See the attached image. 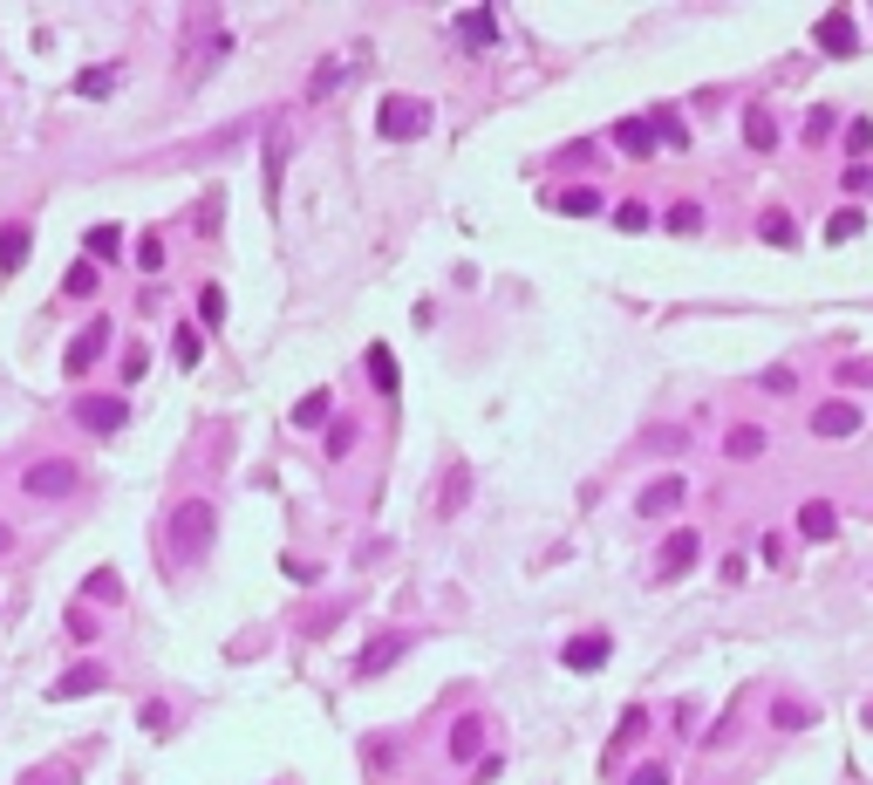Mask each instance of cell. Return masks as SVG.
<instances>
[{
    "mask_svg": "<svg viewBox=\"0 0 873 785\" xmlns=\"http://www.w3.org/2000/svg\"><path fill=\"white\" fill-rule=\"evenodd\" d=\"M287 151H294V130L273 123L266 130V205H280V178H287Z\"/></svg>",
    "mask_w": 873,
    "mask_h": 785,
    "instance_id": "6",
    "label": "cell"
},
{
    "mask_svg": "<svg viewBox=\"0 0 873 785\" xmlns=\"http://www.w3.org/2000/svg\"><path fill=\"white\" fill-rule=\"evenodd\" d=\"M198 314H205V328H219V321H226V294L205 287V294H198Z\"/></svg>",
    "mask_w": 873,
    "mask_h": 785,
    "instance_id": "35",
    "label": "cell"
},
{
    "mask_svg": "<svg viewBox=\"0 0 873 785\" xmlns=\"http://www.w3.org/2000/svg\"><path fill=\"white\" fill-rule=\"evenodd\" d=\"M369 376H376V390H382V396H396V390H403V383H396V355L382 349V342L369 349Z\"/></svg>",
    "mask_w": 873,
    "mask_h": 785,
    "instance_id": "22",
    "label": "cell"
},
{
    "mask_svg": "<svg viewBox=\"0 0 873 785\" xmlns=\"http://www.w3.org/2000/svg\"><path fill=\"white\" fill-rule=\"evenodd\" d=\"M696 547H703L696 533H669V540H662V567H655V574H662V581L689 574V567H696Z\"/></svg>",
    "mask_w": 873,
    "mask_h": 785,
    "instance_id": "10",
    "label": "cell"
},
{
    "mask_svg": "<svg viewBox=\"0 0 873 785\" xmlns=\"http://www.w3.org/2000/svg\"><path fill=\"white\" fill-rule=\"evenodd\" d=\"M867 731H873V710H867Z\"/></svg>",
    "mask_w": 873,
    "mask_h": 785,
    "instance_id": "46",
    "label": "cell"
},
{
    "mask_svg": "<svg viewBox=\"0 0 873 785\" xmlns=\"http://www.w3.org/2000/svg\"><path fill=\"white\" fill-rule=\"evenodd\" d=\"M48 785H69V779H48Z\"/></svg>",
    "mask_w": 873,
    "mask_h": 785,
    "instance_id": "47",
    "label": "cell"
},
{
    "mask_svg": "<svg viewBox=\"0 0 873 785\" xmlns=\"http://www.w3.org/2000/svg\"><path fill=\"white\" fill-rule=\"evenodd\" d=\"M792 383H798L792 369H764V390H771V396H785V390H792Z\"/></svg>",
    "mask_w": 873,
    "mask_h": 785,
    "instance_id": "43",
    "label": "cell"
},
{
    "mask_svg": "<svg viewBox=\"0 0 873 785\" xmlns=\"http://www.w3.org/2000/svg\"><path fill=\"white\" fill-rule=\"evenodd\" d=\"M76 424H82V431H96V437H116L123 424H130V403H123V396H82Z\"/></svg>",
    "mask_w": 873,
    "mask_h": 785,
    "instance_id": "4",
    "label": "cell"
},
{
    "mask_svg": "<svg viewBox=\"0 0 873 785\" xmlns=\"http://www.w3.org/2000/svg\"><path fill=\"white\" fill-rule=\"evenodd\" d=\"M137 260H144V267L157 274V267H164V239H157V233H144V246H137Z\"/></svg>",
    "mask_w": 873,
    "mask_h": 785,
    "instance_id": "39",
    "label": "cell"
},
{
    "mask_svg": "<svg viewBox=\"0 0 873 785\" xmlns=\"http://www.w3.org/2000/svg\"><path fill=\"white\" fill-rule=\"evenodd\" d=\"M771 717H778V731H805V724H812V710H805V704H778Z\"/></svg>",
    "mask_w": 873,
    "mask_h": 785,
    "instance_id": "37",
    "label": "cell"
},
{
    "mask_svg": "<svg viewBox=\"0 0 873 785\" xmlns=\"http://www.w3.org/2000/svg\"><path fill=\"white\" fill-rule=\"evenodd\" d=\"M457 41H464V48H492L498 41V14L492 7H464V14H457Z\"/></svg>",
    "mask_w": 873,
    "mask_h": 785,
    "instance_id": "8",
    "label": "cell"
},
{
    "mask_svg": "<svg viewBox=\"0 0 873 785\" xmlns=\"http://www.w3.org/2000/svg\"><path fill=\"white\" fill-rule=\"evenodd\" d=\"M683 499H689V485H683V478H655V485L642 492V512L655 519V512H676Z\"/></svg>",
    "mask_w": 873,
    "mask_h": 785,
    "instance_id": "14",
    "label": "cell"
},
{
    "mask_svg": "<svg viewBox=\"0 0 873 785\" xmlns=\"http://www.w3.org/2000/svg\"><path fill=\"white\" fill-rule=\"evenodd\" d=\"M478 745H485V724H478V717H457V724H451V758H457V765H471Z\"/></svg>",
    "mask_w": 873,
    "mask_h": 785,
    "instance_id": "18",
    "label": "cell"
},
{
    "mask_svg": "<svg viewBox=\"0 0 873 785\" xmlns=\"http://www.w3.org/2000/svg\"><path fill=\"white\" fill-rule=\"evenodd\" d=\"M76 89H82V96H110V89H116V69H89V76H76Z\"/></svg>",
    "mask_w": 873,
    "mask_h": 785,
    "instance_id": "34",
    "label": "cell"
},
{
    "mask_svg": "<svg viewBox=\"0 0 873 785\" xmlns=\"http://www.w3.org/2000/svg\"><path fill=\"white\" fill-rule=\"evenodd\" d=\"M7 547H14V533H7V526H0V553H7Z\"/></svg>",
    "mask_w": 873,
    "mask_h": 785,
    "instance_id": "45",
    "label": "cell"
},
{
    "mask_svg": "<svg viewBox=\"0 0 873 785\" xmlns=\"http://www.w3.org/2000/svg\"><path fill=\"white\" fill-rule=\"evenodd\" d=\"M348 444H355V424H335L328 431V458H348Z\"/></svg>",
    "mask_w": 873,
    "mask_h": 785,
    "instance_id": "41",
    "label": "cell"
},
{
    "mask_svg": "<svg viewBox=\"0 0 873 785\" xmlns=\"http://www.w3.org/2000/svg\"><path fill=\"white\" fill-rule=\"evenodd\" d=\"M860 219H867V212H853V205H846V212H833V226H826V239H853V233H860Z\"/></svg>",
    "mask_w": 873,
    "mask_h": 785,
    "instance_id": "36",
    "label": "cell"
},
{
    "mask_svg": "<svg viewBox=\"0 0 873 785\" xmlns=\"http://www.w3.org/2000/svg\"><path fill=\"white\" fill-rule=\"evenodd\" d=\"M348 76H355V62H321V69H314V82H307V96L321 103V96H328V89H342Z\"/></svg>",
    "mask_w": 873,
    "mask_h": 785,
    "instance_id": "21",
    "label": "cell"
},
{
    "mask_svg": "<svg viewBox=\"0 0 873 785\" xmlns=\"http://www.w3.org/2000/svg\"><path fill=\"white\" fill-rule=\"evenodd\" d=\"M144 369H151V355H144V342H130L123 349V383H144Z\"/></svg>",
    "mask_w": 873,
    "mask_h": 785,
    "instance_id": "33",
    "label": "cell"
},
{
    "mask_svg": "<svg viewBox=\"0 0 873 785\" xmlns=\"http://www.w3.org/2000/svg\"><path fill=\"white\" fill-rule=\"evenodd\" d=\"M608 656H614L608 635H573V642H567V669H580V676H587V669H601Z\"/></svg>",
    "mask_w": 873,
    "mask_h": 785,
    "instance_id": "11",
    "label": "cell"
},
{
    "mask_svg": "<svg viewBox=\"0 0 873 785\" xmlns=\"http://www.w3.org/2000/svg\"><path fill=\"white\" fill-rule=\"evenodd\" d=\"M28 226H0V280H14L21 274V260H28Z\"/></svg>",
    "mask_w": 873,
    "mask_h": 785,
    "instance_id": "13",
    "label": "cell"
},
{
    "mask_svg": "<svg viewBox=\"0 0 873 785\" xmlns=\"http://www.w3.org/2000/svg\"><path fill=\"white\" fill-rule=\"evenodd\" d=\"M846 151H853V157H867V151H873V123H867V117L846 130Z\"/></svg>",
    "mask_w": 873,
    "mask_h": 785,
    "instance_id": "38",
    "label": "cell"
},
{
    "mask_svg": "<svg viewBox=\"0 0 873 785\" xmlns=\"http://www.w3.org/2000/svg\"><path fill=\"white\" fill-rule=\"evenodd\" d=\"M867 185H873V171H867V164H846V192L860 198V192H867Z\"/></svg>",
    "mask_w": 873,
    "mask_h": 785,
    "instance_id": "42",
    "label": "cell"
},
{
    "mask_svg": "<svg viewBox=\"0 0 873 785\" xmlns=\"http://www.w3.org/2000/svg\"><path fill=\"white\" fill-rule=\"evenodd\" d=\"M103 342H110V321H89V335H76V342H69V376H89V369H96V355H103Z\"/></svg>",
    "mask_w": 873,
    "mask_h": 785,
    "instance_id": "9",
    "label": "cell"
},
{
    "mask_svg": "<svg viewBox=\"0 0 873 785\" xmlns=\"http://www.w3.org/2000/svg\"><path fill=\"white\" fill-rule=\"evenodd\" d=\"M614 226H621V233H648L655 219H648V205H635V198H628V205L614 212Z\"/></svg>",
    "mask_w": 873,
    "mask_h": 785,
    "instance_id": "31",
    "label": "cell"
},
{
    "mask_svg": "<svg viewBox=\"0 0 873 785\" xmlns=\"http://www.w3.org/2000/svg\"><path fill=\"white\" fill-rule=\"evenodd\" d=\"M403 649H410V635H376V642L362 649V663H355V669H362V676H376V669H389Z\"/></svg>",
    "mask_w": 873,
    "mask_h": 785,
    "instance_id": "15",
    "label": "cell"
},
{
    "mask_svg": "<svg viewBox=\"0 0 873 785\" xmlns=\"http://www.w3.org/2000/svg\"><path fill=\"white\" fill-rule=\"evenodd\" d=\"M116 246H123V233H116V226H96V233H89V260H116Z\"/></svg>",
    "mask_w": 873,
    "mask_h": 785,
    "instance_id": "30",
    "label": "cell"
},
{
    "mask_svg": "<svg viewBox=\"0 0 873 785\" xmlns=\"http://www.w3.org/2000/svg\"><path fill=\"white\" fill-rule=\"evenodd\" d=\"M212 526H219V512L205 506V499H185V506L171 512V547L178 553H205L212 547Z\"/></svg>",
    "mask_w": 873,
    "mask_h": 785,
    "instance_id": "2",
    "label": "cell"
},
{
    "mask_svg": "<svg viewBox=\"0 0 873 785\" xmlns=\"http://www.w3.org/2000/svg\"><path fill=\"white\" fill-rule=\"evenodd\" d=\"M321 417H328V390H307L294 403V424H321Z\"/></svg>",
    "mask_w": 873,
    "mask_h": 785,
    "instance_id": "29",
    "label": "cell"
},
{
    "mask_svg": "<svg viewBox=\"0 0 873 785\" xmlns=\"http://www.w3.org/2000/svg\"><path fill=\"white\" fill-rule=\"evenodd\" d=\"M642 724H648L642 710H628V717H621V731H614V745H635V738H642Z\"/></svg>",
    "mask_w": 873,
    "mask_h": 785,
    "instance_id": "40",
    "label": "cell"
},
{
    "mask_svg": "<svg viewBox=\"0 0 873 785\" xmlns=\"http://www.w3.org/2000/svg\"><path fill=\"white\" fill-rule=\"evenodd\" d=\"M376 130L389 137V144H410V137L430 130V103H423V96H389V103L376 110Z\"/></svg>",
    "mask_w": 873,
    "mask_h": 785,
    "instance_id": "1",
    "label": "cell"
},
{
    "mask_svg": "<svg viewBox=\"0 0 873 785\" xmlns=\"http://www.w3.org/2000/svg\"><path fill=\"white\" fill-rule=\"evenodd\" d=\"M669 233H703V205H689V198H683V205H669Z\"/></svg>",
    "mask_w": 873,
    "mask_h": 785,
    "instance_id": "27",
    "label": "cell"
},
{
    "mask_svg": "<svg viewBox=\"0 0 873 785\" xmlns=\"http://www.w3.org/2000/svg\"><path fill=\"white\" fill-rule=\"evenodd\" d=\"M798 533H805V540H833V533H839V512L826 506V499H812V506L798 512Z\"/></svg>",
    "mask_w": 873,
    "mask_h": 785,
    "instance_id": "17",
    "label": "cell"
},
{
    "mask_svg": "<svg viewBox=\"0 0 873 785\" xmlns=\"http://www.w3.org/2000/svg\"><path fill=\"white\" fill-rule=\"evenodd\" d=\"M723 451H730V458H758V451H764V431H758V424H737V431L723 437Z\"/></svg>",
    "mask_w": 873,
    "mask_h": 785,
    "instance_id": "24",
    "label": "cell"
},
{
    "mask_svg": "<svg viewBox=\"0 0 873 785\" xmlns=\"http://www.w3.org/2000/svg\"><path fill=\"white\" fill-rule=\"evenodd\" d=\"M614 144H621L628 157H648V151H655V130H648V117H621V123H614Z\"/></svg>",
    "mask_w": 873,
    "mask_h": 785,
    "instance_id": "16",
    "label": "cell"
},
{
    "mask_svg": "<svg viewBox=\"0 0 873 785\" xmlns=\"http://www.w3.org/2000/svg\"><path fill=\"white\" fill-rule=\"evenodd\" d=\"M833 130H839V110H833V103H819V110H805V144H826Z\"/></svg>",
    "mask_w": 873,
    "mask_h": 785,
    "instance_id": "23",
    "label": "cell"
},
{
    "mask_svg": "<svg viewBox=\"0 0 873 785\" xmlns=\"http://www.w3.org/2000/svg\"><path fill=\"white\" fill-rule=\"evenodd\" d=\"M860 431V403H819V410H812V437H826V444H839V437H853Z\"/></svg>",
    "mask_w": 873,
    "mask_h": 785,
    "instance_id": "5",
    "label": "cell"
},
{
    "mask_svg": "<svg viewBox=\"0 0 873 785\" xmlns=\"http://www.w3.org/2000/svg\"><path fill=\"white\" fill-rule=\"evenodd\" d=\"M744 144H751V151H771V144H778V123H771V110H744Z\"/></svg>",
    "mask_w": 873,
    "mask_h": 785,
    "instance_id": "19",
    "label": "cell"
},
{
    "mask_svg": "<svg viewBox=\"0 0 873 785\" xmlns=\"http://www.w3.org/2000/svg\"><path fill=\"white\" fill-rule=\"evenodd\" d=\"M110 676H103V663H76L69 676H55V690L48 697H89V690H103Z\"/></svg>",
    "mask_w": 873,
    "mask_h": 785,
    "instance_id": "12",
    "label": "cell"
},
{
    "mask_svg": "<svg viewBox=\"0 0 873 785\" xmlns=\"http://www.w3.org/2000/svg\"><path fill=\"white\" fill-rule=\"evenodd\" d=\"M76 485H82V471L69 458H41V465L21 471V492H35V499H69Z\"/></svg>",
    "mask_w": 873,
    "mask_h": 785,
    "instance_id": "3",
    "label": "cell"
},
{
    "mask_svg": "<svg viewBox=\"0 0 873 785\" xmlns=\"http://www.w3.org/2000/svg\"><path fill=\"white\" fill-rule=\"evenodd\" d=\"M628 785H669V765H642V772H635Z\"/></svg>",
    "mask_w": 873,
    "mask_h": 785,
    "instance_id": "44",
    "label": "cell"
},
{
    "mask_svg": "<svg viewBox=\"0 0 873 785\" xmlns=\"http://www.w3.org/2000/svg\"><path fill=\"white\" fill-rule=\"evenodd\" d=\"M553 205H560L567 219H587V212H601V192H587V185H573V192H560V198H553Z\"/></svg>",
    "mask_w": 873,
    "mask_h": 785,
    "instance_id": "25",
    "label": "cell"
},
{
    "mask_svg": "<svg viewBox=\"0 0 873 785\" xmlns=\"http://www.w3.org/2000/svg\"><path fill=\"white\" fill-rule=\"evenodd\" d=\"M758 233L771 239V246H798V226L785 219V212H764V226H758Z\"/></svg>",
    "mask_w": 873,
    "mask_h": 785,
    "instance_id": "28",
    "label": "cell"
},
{
    "mask_svg": "<svg viewBox=\"0 0 873 785\" xmlns=\"http://www.w3.org/2000/svg\"><path fill=\"white\" fill-rule=\"evenodd\" d=\"M96 287H103V274H96V260H76V267H69V280H62V294H96Z\"/></svg>",
    "mask_w": 873,
    "mask_h": 785,
    "instance_id": "26",
    "label": "cell"
},
{
    "mask_svg": "<svg viewBox=\"0 0 873 785\" xmlns=\"http://www.w3.org/2000/svg\"><path fill=\"white\" fill-rule=\"evenodd\" d=\"M648 130H655V144H669V151H683V144H689V130H683V117H676V110H655V117H648Z\"/></svg>",
    "mask_w": 873,
    "mask_h": 785,
    "instance_id": "20",
    "label": "cell"
},
{
    "mask_svg": "<svg viewBox=\"0 0 873 785\" xmlns=\"http://www.w3.org/2000/svg\"><path fill=\"white\" fill-rule=\"evenodd\" d=\"M819 48H826V55H839V62H846V55H860V35H853V14H846V7H833V14L819 21Z\"/></svg>",
    "mask_w": 873,
    "mask_h": 785,
    "instance_id": "7",
    "label": "cell"
},
{
    "mask_svg": "<svg viewBox=\"0 0 873 785\" xmlns=\"http://www.w3.org/2000/svg\"><path fill=\"white\" fill-rule=\"evenodd\" d=\"M171 349H178V362H185V369H198L205 342H198V328H178V342H171Z\"/></svg>",
    "mask_w": 873,
    "mask_h": 785,
    "instance_id": "32",
    "label": "cell"
}]
</instances>
